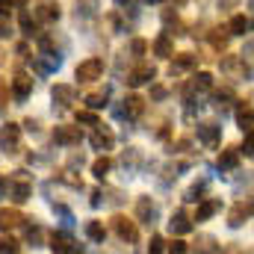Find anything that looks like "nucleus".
Masks as SVG:
<instances>
[{
  "label": "nucleus",
  "instance_id": "f257e3e1",
  "mask_svg": "<svg viewBox=\"0 0 254 254\" xmlns=\"http://www.w3.org/2000/svg\"><path fill=\"white\" fill-rule=\"evenodd\" d=\"M104 60L101 57H89V60H83V63L74 68V77H77V83H98L101 77H104Z\"/></svg>",
  "mask_w": 254,
  "mask_h": 254
},
{
  "label": "nucleus",
  "instance_id": "f03ea898",
  "mask_svg": "<svg viewBox=\"0 0 254 254\" xmlns=\"http://www.w3.org/2000/svg\"><path fill=\"white\" fill-rule=\"evenodd\" d=\"M9 198L15 201V204H24V201H30V195H33V184H30V178H27V172H15V178H9Z\"/></svg>",
  "mask_w": 254,
  "mask_h": 254
},
{
  "label": "nucleus",
  "instance_id": "7ed1b4c3",
  "mask_svg": "<svg viewBox=\"0 0 254 254\" xmlns=\"http://www.w3.org/2000/svg\"><path fill=\"white\" fill-rule=\"evenodd\" d=\"M0 151L3 154H18L21 151V127L15 122H6L0 127Z\"/></svg>",
  "mask_w": 254,
  "mask_h": 254
},
{
  "label": "nucleus",
  "instance_id": "20e7f679",
  "mask_svg": "<svg viewBox=\"0 0 254 254\" xmlns=\"http://www.w3.org/2000/svg\"><path fill=\"white\" fill-rule=\"evenodd\" d=\"M60 15H63L60 0H36L33 3V18L39 24H54V21H60Z\"/></svg>",
  "mask_w": 254,
  "mask_h": 254
},
{
  "label": "nucleus",
  "instance_id": "39448f33",
  "mask_svg": "<svg viewBox=\"0 0 254 254\" xmlns=\"http://www.w3.org/2000/svg\"><path fill=\"white\" fill-rule=\"evenodd\" d=\"M136 219H139L142 225H154V222L160 219V207H157V201H154L151 195H142V198L136 201Z\"/></svg>",
  "mask_w": 254,
  "mask_h": 254
},
{
  "label": "nucleus",
  "instance_id": "423d86ee",
  "mask_svg": "<svg viewBox=\"0 0 254 254\" xmlns=\"http://www.w3.org/2000/svg\"><path fill=\"white\" fill-rule=\"evenodd\" d=\"M113 231L119 234V240L122 243H136L139 240V228H136V222L133 219H127V216H113Z\"/></svg>",
  "mask_w": 254,
  "mask_h": 254
},
{
  "label": "nucleus",
  "instance_id": "0eeeda50",
  "mask_svg": "<svg viewBox=\"0 0 254 254\" xmlns=\"http://www.w3.org/2000/svg\"><path fill=\"white\" fill-rule=\"evenodd\" d=\"M9 92H12V98H15L18 104H24V101L33 95V77H30V74H15L12 83H9Z\"/></svg>",
  "mask_w": 254,
  "mask_h": 254
},
{
  "label": "nucleus",
  "instance_id": "6e6552de",
  "mask_svg": "<svg viewBox=\"0 0 254 254\" xmlns=\"http://www.w3.org/2000/svg\"><path fill=\"white\" fill-rule=\"evenodd\" d=\"M51 98H54V110H68V107L77 101V92H74V86H68V83H57V86L51 89Z\"/></svg>",
  "mask_w": 254,
  "mask_h": 254
},
{
  "label": "nucleus",
  "instance_id": "1a4fd4ad",
  "mask_svg": "<svg viewBox=\"0 0 254 254\" xmlns=\"http://www.w3.org/2000/svg\"><path fill=\"white\" fill-rule=\"evenodd\" d=\"M80 139H83V133H80L77 127H71V125H57V127H54V142H57V145H63V148L80 145Z\"/></svg>",
  "mask_w": 254,
  "mask_h": 254
},
{
  "label": "nucleus",
  "instance_id": "9d476101",
  "mask_svg": "<svg viewBox=\"0 0 254 254\" xmlns=\"http://www.w3.org/2000/svg\"><path fill=\"white\" fill-rule=\"evenodd\" d=\"M89 142H92V148L95 151H101V154H107V151H113V145H116V136H113V130L110 127H95V133L89 136Z\"/></svg>",
  "mask_w": 254,
  "mask_h": 254
},
{
  "label": "nucleus",
  "instance_id": "9b49d317",
  "mask_svg": "<svg viewBox=\"0 0 254 254\" xmlns=\"http://www.w3.org/2000/svg\"><path fill=\"white\" fill-rule=\"evenodd\" d=\"M51 249L54 254H77L80 252V246L71 240V234H65V231H54L51 234Z\"/></svg>",
  "mask_w": 254,
  "mask_h": 254
},
{
  "label": "nucleus",
  "instance_id": "f8f14e48",
  "mask_svg": "<svg viewBox=\"0 0 254 254\" xmlns=\"http://www.w3.org/2000/svg\"><path fill=\"white\" fill-rule=\"evenodd\" d=\"M122 104H125V107H116V116H119V119H139L142 110H145V101H142L139 95H127Z\"/></svg>",
  "mask_w": 254,
  "mask_h": 254
},
{
  "label": "nucleus",
  "instance_id": "ddd939ff",
  "mask_svg": "<svg viewBox=\"0 0 254 254\" xmlns=\"http://www.w3.org/2000/svg\"><path fill=\"white\" fill-rule=\"evenodd\" d=\"M154 77H157V68H154V65H148V63H145V65H136V68L127 74V86H133V89H136V86L151 83Z\"/></svg>",
  "mask_w": 254,
  "mask_h": 254
},
{
  "label": "nucleus",
  "instance_id": "4468645a",
  "mask_svg": "<svg viewBox=\"0 0 254 254\" xmlns=\"http://www.w3.org/2000/svg\"><path fill=\"white\" fill-rule=\"evenodd\" d=\"M219 139H222V127L216 125V122H204V125H198V142H201V145L216 148Z\"/></svg>",
  "mask_w": 254,
  "mask_h": 254
},
{
  "label": "nucleus",
  "instance_id": "2eb2a0df",
  "mask_svg": "<svg viewBox=\"0 0 254 254\" xmlns=\"http://www.w3.org/2000/svg\"><path fill=\"white\" fill-rule=\"evenodd\" d=\"M151 51H154V57H160V60H172V57H175V39H172L169 33H160V36L151 42Z\"/></svg>",
  "mask_w": 254,
  "mask_h": 254
},
{
  "label": "nucleus",
  "instance_id": "dca6fc26",
  "mask_svg": "<svg viewBox=\"0 0 254 254\" xmlns=\"http://www.w3.org/2000/svg\"><path fill=\"white\" fill-rule=\"evenodd\" d=\"M219 210H222V201H219V198H204V201L198 204V210H195V216H192V222H198V225H201V222H207V219H213V216H216Z\"/></svg>",
  "mask_w": 254,
  "mask_h": 254
},
{
  "label": "nucleus",
  "instance_id": "f3484780",
  "mask_svg": "<svg viewBox=\"0 0 254 254\" xmlns=\"http://www.w3.org/2000/svg\"><path fill=\"white\" fill-rule=\"evenodd\" d=\"M169 231H172L175 237L190 234L192 231V219L187 216V210H175V213H172V219H169Z\"/></svg>",
  "mask_w": 254,
  "mask_h": 254
},
{
  "label": "nucleus",
  "instance_id": "a211bd4d",
  "mask_svg": "<svg viewBox=\"0 0 254 254\" xmlns=\"http://www.w3.org/2000/svg\"><path fill=\"white\" fill-rule=\"evenodd\" d=\"M252 30H254V18L246 15V12H240V15H234V18L228 21V33H231V36H246V33H252Z\"/></svg>",
  "mask_w": 254,
  "mask_h": 254
},
{
  "label": "nucleus",
  "instance_id": "6ab92c4d",
  "mask_svg": "<svg viewBox=\"0 0 254 254\" xmlns=\"http://www.w3.org/2000/svg\"><path fill=\"white\" fill-rule=\"evenodd\" d=\"M237 127L243 130V133H249V130H254V107L252 104H246V101H240L237 104Z\"/></svg>",
  "mask_w": 254,
  "mask_h": 254
},
{
  "label": "nucleus",
  "instance_id": "aec40b11",
  "mask_svg": "<svg viewBox=\"0 0 254 254\" xmlns=\"http://www.w3.org/2000/svg\"><path fill=\"white\" fill-rule=\"evenodd\" d=\"M195 65H198V57H192V54H178V57L172 60V65H169V74H172V77L187 74V71H192Z\"/></svg>",
  "mask_w": 254,
  "mask_h": 254
},
{
  "label": "nucleus",
  "instance_id": "412c9836",
  "mask_svg": "<svg viewBox=\"0 0 254 254\" xmlns=\"http://www.w3.org/2000/svg\"><path fill=\"white\" fill-rule=\"evenodd\" d=\"M240 148H225L222 154H219V163H216V169L219 172H234L237 166H240Z\"/></svg>",
  "mask_w": 254,
  "mask_h": 254
},
{
  "label": "nucleus",
  "instance_id": "4be33fe9",
  "mask_svg": "<svg viewBox=\"0 0 254 254\" xmlns=\"http://www.w3.org/2000/svg\"><path fill=\"white\" fill-rule=\"evenodd\" d=\"M213 89V74H207V71H201V74H195L190 83V98H195V95H204V92H210Z\"/></svg>",
  "mask_w": 254,
  "mask_h": 254
},
{
  "label": "nucleus",
  "instance_id": "5701e85b",
  "mask_svg": "<svg viewBox=\"0 0 254 254\" xmlns=\"http://www.w3.org/2000/svg\"><path fill=\"white\" fill-rule=\"evenodd\" d=\"M21 222H27L15 207H0V231H12V228H18Z\"/></svg>",
  "mask_w": 254,
  "mask_h": 254
},
{
  "label": "nucleus",
  "instance_id": "b1692460",
  "mask_svg": "<svg viewBox=\"0 0 254 254\" xmlns=\"http://www.w3.org/2000/svg\"><path fill=\"white\" fill-rule=\"evenodd\" d=\"M249 213H252V207H249V204H243V201H240V204H234V207H231V213H228V225H231V228H243V225H246V219H249Z\"/></svg>",
  "mask_w": 254,
  "mask_h": 254
},
{
  "label": "nucleus",
  "instance_id": "393cba45",
  "mask_svg": "<svg viewBox=\"0 0 254 254\" xmlns=\"http://www.w3.org/2000/svg\"><path fill=\"white\" fill-rule=\"evenodd\" d=\"M240 60H243V74L254 80V39H249V42H246V48H243Z\"/></svg>",
  "mask_w": 254,
  "mask_h": 254
},
{
  "label": "nucleus",
  "instance_id": "a878e982",
  "mask_svg": "<svg viewBox=\"0 0 254 254\" xmlns=\"http://www.w3.org/2000/svg\"><path fill=\"white\" fill-rule=\"evenodd\" d=\"M207 187H210V181H207V178H201V181H195L190 190H187V195H184V198H187V201H192V204H198V201H204Z\"/></svg>",
  "mask_w": 254,
  "mask_h": 254
},
{
  "label": "nucleus",
  "instance_id": "bb28decb",
  "mask_svg": "<svg viewBox=\"0 0 254 254\" xmlns=\"http://www.w3.org/2000/svg\"><path fill=\"white\" fill-rule=\"evenodd\" d=\"M163 24H166V30H163V33H169V36H172V33H175V36H181V33H184V24H181L178 12H172V9H166V12H163Z\"/></svg>",
  "mask_w": 254,
  "mask_h": 254
},
{
  "label": "nucleus",
  "instance_id": "cd10ccee",
  "mask_svg": "<svg viewBox=\"0 0 254 254\" xmlns=\"http://www.w3.org/2000/svg\"><path fill=\"white\" fill-rule=\"evenodd\" d=\"M110 104V89H101V92H92V95H86V107L95 113V110H104Z\"/></svg>",
  "mask_w": 254,
  "mask_h": 254
},
{
  "label": "nucleus",
  "instance_id": "c85d7f7f",
  "mask_svg": "<svg viewBox=\"0 0 254 254\" xmlns=\"http://www.w3.org/2000/svg\"><path fill=\"white\" fill-rule=\"evenodd\" d=\"M86 237H89L92 243H104V240H107V228H104V222H98V219L86 222Z\"/></svg>",
  "mask_w": 254,
  "mask_h": 254
},
{
  "label": "nucleus",
  "instance_id": "c756f323",
  "mask_svg": "<svg viewBox=\"0 0 254 254\" xmlns=\"http://www.w3.org/2000/svg\"><path fill=\"white\" fill-rule=\"evenodd\" d=\"M33 225H27V243L33 246V249H42L45 246V231H42V225H36V219H30Z\"/></svg>",
  "mask_w": 254,
  "mask_h": 254
},
{
  "label": "nucleus",
  "instance_id": "7c9ffc66",
  "mask_svg": "<svg viewBox=\"0 0 254 254\" xmlns=\"http://www.w3.org/2000/svg\"><path fill=\"white\" fill-rule=\"evenodd\" d=\"M110 169H113V160L104 154V157H98L95 163H92V175L98 178V181H107V175H110Z\"/></svg>",
  "mask_w": 254,
  "mask_h": 254
},
{
  "label": "nucleus",
  "instance_id": "2f4dec72",
  "mask_svg": "<svg viewBox=\"0 0 254 254\" xmlns=\"http://www.w3.org/2000/svg\"><path fill=\"white\" fill-rule=\"evenodd\" d=\"M231 101H234V89H222V92L213 95V107H216L219 113H225V110L231 107Z\"/></svg>",
  "mask_w": 254,
  "mask_h": 254
},
{
  "label": "nucleus",
  "instance_id": "473e14b6",
  "mask_svg": "<svg viewBox=\"0 0 254 254\" xmlns=\"http://www.w3.org/2000/svg\"><path fill=\"white\" fill-rule=\"evenodd\" d=\"M21 33H24L27 39L39 36V33H36V18H33L30 12H21Z\"/></svg>",
  "mask_w": 254,
  "mask_h": 254
},
{
  "label": "nucleus",
  "instance_id": "72a5a7b5",
  "mask_svg": "<svg viewBox=\"0 0 254 254\" xmlns=\"http://www.w3.org/2000/svg\"><path fill=\"white\" fill-rule=\"evenodd\" d=\"M210 42H213V48H216V51H225V48H228V42H231V33H228V30H213Z\"/></svg>",
  "mask_w": 254,
  "mask_h": 254
},
{
  "label": "nucleus",
  "instance_id": "f704fd0d",
  "mask_svg": "<svg viewBox=\"0 0 254 254\" xmlns=\"http://www.w3.org/2000/svg\"><path fill=\"white\" fill-rule=\"evenodd\" d=\"M240 65H243V60H240V57H222L219 68H222L225 74H231V77H234V74L240 71Z\"/></svg>",
  "mask_w": 254,
  "mask_h": 254
},
{
  "label": "nucleus",
  "instance_id": "c9c22d12",
  "mask_svg": "<svg viewBox=\"0 0 254 254\" xmlns=\"http://www.w3.org/2000/svg\"><path fill=\"white\" fill-rule=\"evenodd\" d=\"M195 254H216V240L213 237H201L195 243Z\"/></svg>",
  "mask_w": 254,
  "mask_h": 254
},
{
  "label": "nucleus",
  "instance_id": "e433bc0d",
  "mask_svg": "<svg viewBox=\"0 0 254 254\" xmlns=\"http://www.w3.org/2000/svg\"><path fill=\"white\" fill-rule=\"evenodd\" d=\"M240 154H246V157H254V130L243 133V145H240Z\"/></svg>",
  "mask_w": 254,
  "mask_h": 254
},
{
  "label": "nucleus",
  "instance_id": "4c0bfd02",
  "mask_svg": "<svg viewBox=\"0 0 254 254\" xmlns=\"http://www.w3.org/2000/svg\"><path fill=\"white\" fill-rule=\"evenodd\" d=\"M18 243L12 240V237H0V254H18Z\"/></svg>",
  "mask_w": 254,
  "mask_h": 254
},
{
  "label": "nucleus",
  "instance_id": "58836bf2",
  "mask_svg": "<svg viewBox=\"0 0 254 254\" xmlns=\"http://www.w3.org/2000/svg\"><path fill=\"white\" fill-rule=\"evenodd\" d=\"M77 122H80V125H89V127H98V116H95L92 110H80V113H77Z\"/></svg>",
  "mask_w": 254,
  "mask_h": 254
},
{
  "label": "nucleus",
  "instance_id": "ea45409f",
  "mask_svg": "<svg viewBox=\"0 0 254 254\" xmlns=\"http://www.w3.org/2000/svg\"><path fill=\"white\" fill-rule=\"evenodd\" d=\"M54 213H60V216H63L65 228H71V225H74V216H71V210H68L65 204H54Z\"/></svg>",
  "mask_w": 254,
  "mask_h": 254
},
{
  "label": "nucleus",
  "instance_id": "a19ab883",
  "mask_svg": "<svg viewBox=\"0 0 254 254\" xmlns=\"http://www.w3.org/2000/svg\"><path fill=\"white\" fill-rule=\"evenodd\" d=\"M9 95H12V92H9V83L0 77V116H3V110H6V104H9Z\"/></svg>",
  "mask_w": 254,
  "mask_h": 254
},
{
  "label": "nucleus",
  "instance_id": "79ce46f5",
  "mask_svg": "<svg viewBox=\"0 0 254 254\" xmlns=\"http://www.w3.org/2000/svg\"><path fill=\"white\" fill-rule=\"evenodd\" d=\"M169 254H190V246L184 240H172L169 243Z\"/></svg>",
  "mask_w": 254,
  "mask_h": 254
},
{
  "label": "nucleus",
  "instance_id": "37998d69",
  "mask_svg": "<svg viewBox=\"0 0 254 254\" xmlns=\"http://www.w3.org/2000/svg\"><path fill=\"white\" fill-rule=\"evenodd\" d=\"M163 249H166L163 237H151V243H148V254H163Z\"/></svg>",
  "mask_w": 254,
  "mask_h": 254
},
{
  "label": "nucleus",
  "instance_id": "c03bdc74",
  "mask_svg": "<svg viewBox=\"0 0 254 254\" xmlns=\"http://www.w3.org/2000/svg\"><path fill=\"white\" fill-rule=\"evenodd\" d=\"M130 51H133L136 57H142V54L148 51V42H145V39H133V42H130Z\"/></svg>",
  "mask_w": 254,
  "mask_h": 254
},
{
  "label": "nucleus",
  "instance_id": "a18cd8bd",
  "mask_svg": "<svg viewBox=\"0 0 254 254\" xmlns=\"http://www.w3.org/2000/svg\"><path fill=\"white\" fill-rule=\"evenodd\" d=\"M95 9H98V0H86L83 9H77V15H86L89 18V15H95Z\"/></svg>",
  "mask_w": 254,
  "mask_h": 254
},
{
  "label": "nucleus",
  "instance_id": "49530a36",
  "mask_svg": "<svg viewBox=\"0 0 254 254\" xmlns=\"http://www.w3.org/2000/svg\"><path fill=\"white\" fill-rule=\"evenodd\" d=\"M166 95H169V92H166V86H154V89H151V98H154V101H163Z\"/></svg>",
  "mask_w": 254,
  "mask_h": 254
},
{
  "label": "nucleus",
  "instance_id": "de8ad7c7",
  "mask_svg": "<svg viewBox=\"0 0 254 254\" xmlns=\"http://www.w3.org/2000/svg\"><path fill=\"white\" fill-rule=\"evenodd\" d=\"M12 12V0H0V18H9Z\"/></svg>",
  "mask_w": 254,
  "mask_h": 254
},
{
  "label": "nucleus",
  "instance_id": "09e8293b",
  "mask_svg": "<svg viewBox=\"0 0 254 254\" xmlns=\"http://www.w3.org/2000/svg\"><path fill=\"white\" fill-rule=\"evenodd\" d=\"M6 36H12V30H9V21L0 18V39H6Z\"/></svg>",
  "mask_w": 254,
  "mask_h": 254
},
{
  "label": "nucleus",
  "instance_id": "8fccbe9b",
  "mask_svg": "<svg viewBox=\"0 0 254 254\" xmlns=\"http://www.w3.org/2000/svg\"><path fill=\"white\" fill-rule=\"evenodd\" d=\"M234 3H237V0H219V9L228 12V9H234Z\"/></svg>",
  "mask_w": 254,
  "mask_h": 254
},
{
  "label": "nucleus",
  "instance_id": "3c124183",
  "mask_svg": "<svg viewBox=\"0 0 254 254\" xmlns=\"http://www.w3.org/2000/svg\"><path fill=\"white\" fill-rule=\"evenodd\" d=\"M92 207H101V190L92 192Z\"/></svg>",
  "mask_w": 254,
  "mask_h": 254
},
{
  "label": "nucleus",
  "instance_id": "603ef678",
  "mask_svg": "<svg viewBox=\"0 0 254 254\" xmlns=\"http://www.w3.org/2000/svg\"><path fill=\"white\" fill-rule=\"evenodd\" d=\"M0 65H6V51L0 48Z\"/></svg>",
  "mask_w": 254,
  "mask_h": 254
},
{
  "label": "nucleus",
  "instance_id": "864d4df0",
  "mask_svg": "<svg viewBox=\"0 0 254 254\" xmlns=\"http://www.w3.org/2000/svg\"><path fill=\"white\" fill-rule=\"evenodd\" d=\"M9 187V181H0V195H3V190Z\"/></svg>",
  "mask_w": 254,
  "mask_h": 254
},
{
  "label": "nucleus",
  "instance_id": "5fc2aeb1",
  "mask_svg": "<svg viewBox=\"0 0 254 254\" xmlns=\"http://www.w3.org/2000/svg\"><path fill=\"white\" fill-rule=\"evenodd\" d=\"M125 3H133V0H116V6H125Z\"/></svg>",
  "mask_w": 254,
  "mask_h": 254
},
{
  "label": "nucleus",
  "instance_id": "6e6d98bb",
  "mask_svg": "<svg viewBox=\"0 0 254 254\" xmlns=\"http://www.w3.org/2000/svg\"><path fill=\"white\" fill-rule=\"evenodd\" d=\"M175 3H178V6H184V3H187V0H175Z\"/></svg>",
  "mask_w": 254,
  "mask_h": 254
},
{
  "label": "nucleus",
  "instance_id": "4d7b16f0",
  "mask_svg": "<svg viewBox=\"0 0 254 254\" xmlns=\"http://www.w3.org/2000/svg\"><path fill=\"white\" fill-rule=\"evenodd\" d=\"M148 3H163V0H148Z\"/></svg>",
  "mask_w": 254,
  "mask_h": 254
},
{
  "label": "nucleus",
  "instance_id": "13d9d810",
  "mask_svg": "<svg viewBox=\"0 0 254 254\" xmlns=\"http://www.w3.org/2000/svg\"><path fill=\"white\" fill-rule=\"evenodd\" d=\"M249 6H252V9H254V0H249Z\"/></svg>",
  "mask_w": 254,
  "mask_h": 254
},
{
  "label": "nucleus",
  "instance_id": "bf43d9fd",
  "mask_svg": "<svg viewBox=\"0 0 254 254\" xmlns=\"http://www.w3.org/2000/svg\"><path fill=\"white\" fill-rule=\"evenodd\" d=\"M249 207H252V213H254V201H252V204H249Z\"/></svg>",
  "mask_w": 254,
  "mask_h": 254
},
{
  "label": "nucleus",
  "instance_id": "052dcab7",
  "mask_svg": "<svg viewBox=\"0 0 254 254\" xmlns=\"http://www.w3.org/2000/svg\"><path fill=\"white\" fill-rule=\"evenodd\" d=\"M246 254H254V249H252V252H246Z\"/></svg>",
  "mask_w": 254,
  "mask_h": 254
}]
</instances>
